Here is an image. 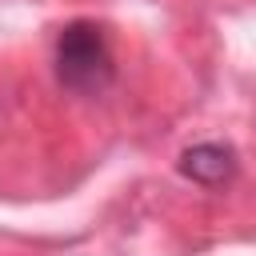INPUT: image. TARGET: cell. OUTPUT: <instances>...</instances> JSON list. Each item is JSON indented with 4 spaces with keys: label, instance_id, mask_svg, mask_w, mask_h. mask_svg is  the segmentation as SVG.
Here are the masks:
<instances>
[{
    "label": "cell",
    "instance_id": "obj_1",
    "mask_svg": "<svg viewBox=\"0 0 256 256\" xmlns=\"http://www.w3.org/2000/svg\"><path fill=\"white\" fill-rule=\"evenodd\" d=\"M56 84L72 96H104L116 84V52L96 20H68L52 48Z\"/></svg>",
    "mask_w": 256,
    "mask_h": 256
},
{
    "label": "cell",
    "instance_id": "obj_2",
    "mask_svg": "<svg viewBox=\"0 0 256 256\" xmlns=\"http://www.w3.org/2000/svg\"><path fill=\"white\" fill-rule=\"evenodd\" d=\"M176 168H180L184 180H192V184H200V188H224V184L236 180L240 160H236V148H232V144L200 140V144H192V148L180 152Z\"/></svg>",
    "mask_w": 256,
    "mask_h": 256
}]
</instances>
